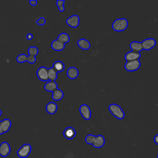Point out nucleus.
<instances>
[{
	"instance_id": "nucleus-2",
	"label": "nucleus",
	"mask_w": 158,
	"mask_h": 158,
	"mask_svg": "<svg viewBox=\"0 0 158 158\" xmlns=\"http://www.w3.org/2000/svg\"><path fill=\"white\" fill-rule=\"evenodd\" d=\"M109 110L111 114L118 119L122 120L125 117V113L123 109L118 104H111L109 106Z\"/></svg>"
},
{
	"instance_id": "nucleus-26",
	"label": "nucleus",
	"mask_w": 158,
	"mask_h": 158,
	"mask_svg": "<svg viewBox=\"0 0 158 158\" xmlns=\"http://www.w3.org/2000/svg\"><path fill=\"white\" fill-rule=\"evenodd\" d=\"M27 56L25 55V54H21L19 55L16 58V60L19 63H23L25 62H27Z\"/></svg>"
},
{
	"instance_id": "nucleus-31",
	"label": "nucleus",
	"mask_w": 158,
	"mask_h": 158,
	"mask_svg": "<svg viewBox=\"0 0 158 158\" xmlns=\"http://www.w3.org/2000/svg\"><path fill=\"white\" fill-rule=\"evenodd\" d=\"M27 39L28 40H29V41H30V40H31L32 39H33V35L31 33H28L27 35Z\"/></svg>"
},
{
	"instance_id": "nucleus-13",
	"label": "nucleus",
	"mask_w": 158,
	"mask_h": 158,
	"mask_svg": "<svg viewBox=\"0 0 158 158\" xmlns=\"http://www.w3.org/2000/svg\"><path fill=\"white\" fill-rule=\"evenodd\" d=\"M46 91L49 92H53L57 89V84L55 81H48L44 86Z\"/></svg>"
},
{
	"instance_id": "nucleus-17",
	"label": "nucleus",
	"mask_w": 158,
	"mask_h": 158,
	"mask_svg": "<svg viewBox=\"0 0 158 158\" xmlns=\"http://www.w3.org/2000/svg\"><path fill=\"white\" fill-rule=\"evenodd\" d=\"M51 46L52 49L57 51H60L65 48V44L62 43L57 40H55L52 41Z\"/></svg>"
},
{
	"instance_id": "nucleus-34",
	"label": "nucleus",
	"mask_w": 158,
	"mask_h": 158,
	"mask_svg": "<svg viewBox=\"0 0 158 158\" xmlns=\"http://www.w3.org/2000/svg\"><path fill=\"white\" fill-rule=\"evenodd\" d=\"M1 114H2V111H1V110L0 109V116L1 115Z\"/></svg>"
},
{
	"instance_id": "nucleus-30",
	"label": "nucleus",
	"mask_w": 158,
	"mask_h": 158,
	"mask_svg": "<svg viewBox=\"0 0 158 158\" xmlns=\"http://www.w3.org/2000/svg\"><path fill=\"white\" fill-rule=\"evenodd\" d=\"M30 4H31V6H35L37 4V1L36 0H30L29 1Z\"/></svg>"
},
{
	"instance_id": "nucleus-7",
	"label": "nucleus",
	"mask_w": 158,
	"mask_h": 158,
	"mask_svg": "<svg viewBox=\"0 0 158 158\" xmlns=\"http://www.w3.org/2000/svg\"><path fill=\"white\" fill-rule=\"evenodd\" d=\"M141 44H142V46H143V49L148 51V50L151 49L156 46V41L154 38H149L144 40L141 42Z\"/></svg>"
},
{
	"instance_id": "nucleus-9",
	"label": "nucleus",
	"mask_w": 158,
	"mask_h": 158,
	"mask_svg": "<svg viewBox=\"0 0 158 158\" xmlns=\"http://www.w3.org/2000/svg\"><path fill=\"white\" fill-rule=\"evenodd\" d=\"M67 24L72 28H77L80 23V18L77 15H73L66 20Z\"/></svg>"
},
{
	"instance_id": "nucleus-10",
	"label": "nucleus",
	"mask_w": 158,
	"mask_h": 158,
	"mask_svg": "<svg viewBox=\"0 0 158 158\" xmlns=\"http://www.w3.org/2000/svg\"><path fill=\"white\" fill-rule=\"evenodd\" d=\"M64 136L67 139H72L74 138L76 135V131L72 127H67L63 132Z\"/></svg>"
},
{
	"instance_id": "nucleus-16",
	"label": "nucleus",
	"mask_w": 158,
	"mask_h": 158,
	"mask_svg": "<svg viewBox=\"0 0 158 158\" xmlns=\"http://www.w3.org/2000/svg\"><path fill=\"white\" fill-rule=\"evenodd\" d=\"M57 110V105L54 102H49L46 106V110L49 114H54Z\"/></svg>"
},
{
	"instance_id": "nucleus-18",
	"label": "nucleus",
	"mask_w": 158,
	"mask_h": 158,
	"mask_svg": "<svg viewBox=\"0 0 158 158\" xmlns=\"http://www.w3.org/2000/svg\"><path fill=\"white\" fill-rule=\"evenodd\" d=\"M77 44L80 48L84 50L89 49L91 47V44L89 41L85 38L80 39L77 42Z\"/></svg>"
},
{
	"instance_id": "nucleus-11",
	"label": "nucleus",
	"mask_w": 158,
	"mask_h": 158,
	"mask_svg": "<svg viewBox=\"0 0 158 158\" xmlns=\"http://www.w3.org/2000/svg\"><path fill=\"white\" fill-rule=\"evenodd\" d=\"M141 54L139 52L135 51H129L125 55V59L127 61H131L135 60H138L140 57Z\"/></svg>"
},
{
	"instance_id": "nucleus-4",
	"label": "nucleus",
	"mask_w": 158,
	"mask_h": 158,
	"mask_svg": "<svg viewBox=\"0 0 158 158\" xmlns=\"http://www.w3.org/2000/svg\"><path fill=\"white\" fill-rule=\"evenodd\" d=\"M141 65V62L139 59L131 60V61H127L124 65V67L126 70L128 72H133L139 69Z\"/></svg>"
},
{
	"instance_id": "nucleus-15",
	"label": "nucleus",
	"mask_w": 158,
	"mask_h": 158,
	"mask_svg": "<svg viewBox=\"0 0 158 158\" xmlns=\"http://www.w3.org/2000/svg\"><path fill=\"white\" fill-rule=\"evenodd\" d=\"M0 123H1V128H2L3 133H7L9 130V129L11 127V125H12L11 121L8 118H5V119L0 121Z\"/></svg>"
},
{
	"instance_id": "nucleus-8",
	"label": "nucleus",
	"mask_w": 158,
	"mask_h": 158,
	"mask_svg": "<svg viewBox=\"0 0 158 158\" xmlns=\"http://www.w3.org/2000/svg\"><path fill=\"white\" fill-rule=\"evenodd\" d=\"M11 149L9 144L7 142L4 141L0 144V156L3 157H6L10 152Z\"/></svg>"
},
{
	"instance_id": "nucleus-33",
	"label": "nucleus",
	"mask_w": 158,
	"mask_h": 158,
	"mask_svg": "<svg viewBox=\"0 0 158 158\" xmlns=\"http://www.w3.org/2000/svg\"><path fill=\"white\" fill-rule=\"evenodd\" d=\"M3 134V132H2V128H1V123H0V135Z\"/></svg>"
},
{
	"instance_id": "nucleus-25",
	"label": "nucleus",
	"mask_w": 158,
	"mask_h": 158,
	"mask_svg": "<svg viewBox=\"0 0 158 158\" xmlns=\"http://www.w3.org/2000/svg\"><path fill=\"white\" fill-rule=\"evenodd\" d=\"M96 136L92 135V134H89L88 135H87L85 138V142L88 144H93L95 139H96Z\"/></svg>"
},
{
	"instance_id": "nucleus-23",
	"label": "nucleus",
	"mask_w": 158,
	"mask_h": 158,
	"mask_svg": "<svg viewBox=\"0 0 158 158\" xmlns=\"http://www.w3.org/2000/svg\"><path fill=\"white\" fill-rule=\"evenodd\" d=\"M57 40L58 41H59L60 42H61L62 43L65 44V43L69 42V41H70V36L66 33H60L59 35Z\"/></svg>"
},
{
	"instance_id": "nucleus-20",
	"label": "nucleus",
	"mask_w": 158,
	"mask_h": 158,
	"mask_svg": "<svg viewBox=\"0 0 158 158\" xmlns=\"http://www.w3.org/2000/svg\"><path fill=\"white\" fill-rule=\"evenodd\" d=\"M64 97V92L60 89H57L55 91L52 92V98L54 101H58L61 100Z\"/></svg>"
},
{
	"instance_id": "nucleus-27",
	"label": "nucleus",
	"mask_w": 158,
	"mask_h": 158,
	"mask_svg": "<svg viewBox=\"0 0 158 158\" xmlns=\"http://www.w3.org/2000/svg\"><path fill=\"white\" fill-rule=\"evenodd\" d=\"M65 3V1L64 0H58L56 2V5L58 7V9L60 12H63L65 9V7H64V4Z\"/></svg>"
},
{
	"instance_id": "nucleus-24",
	"label": "nucleus",
	"mask_w": 158,
	"mask_h": 158,
	"mask_svg": "<svg viewBox=\"0 0 158 158\" xmlns=\"http://www.w3.org/2000/svg\"><path fill=\"white\" fill-rule=\"evenodd\" d=\"M38 49L37 47L36 46H30L28 48V53L29 54V56H35L38 54Z\"/></svg>"
},
{
	"instance_id": "nucleus-22",
	"label": "nucleus",
	"mask_w": 158,
	"mask_h": 158,
	"mask_svg": "<svg viewBox=\"0 0 158 158\" xmlns=\"http://www.w3.org/2000/svg\"><path fill=\"white\" fill-rule=\"evenodd\" d=\"M48 74L49 80L50 81H55L57 78V72L52 67L48 69Z\"/></svg>"
},
{
	"instance_id": "nucleus-6",
	"label": "nucleus",
	"mask_w": 158,
	"mask_h": 158,
	"mask_svg": "<svg viewBox=\"0 0 158 158\" xmlns=\"http://www.w3.org/2000/svg\"><path fill=\"white\" fill-rule=\"evenodd\" d=\"M79 110L80 112V114L83 117V118L86 120H88L90 119L91 116V112L90 110V108L89 106L86 104H82L80 106Z\"/></svg>"
},
{
	"instance_id": "nucleus-14",
	"label": "nucleus",
	"mask_w": 158,
	"mask_h": 158,
	"mask_svg": "<svg viewBox=\"0 0 158 158\" xmlns=\"http://www.w3.org/2000/svg\"><path fill=\"white\" fill-rule=\"evenodd\" d=\"M104 144H105L104 137L101 135H99L96 136V139H95L93 146L96 148H101L104 145Z\"/></svg>"
},
{
	"instance_id": "nucleus-32",
	"label": "nucleus",
	"mask_w": 158,
	"mask_h": 158,
	"mask_svg": "<svg viewBox=\"0 0 158 158\" xmlns=\"http://www.w3.org/2000/svg\"><path fill=\"white\" fill-rule=\"evenodd\" d=\"M154 142L158 145V134L154 137Z\"/></svg>"
},
{
	"instance_id": "nucleus-12",
	"label": "nucleus",
	"mask_w": 158,
	"mask_h": 158,
	"mask_svg": "<svg viewBox=\"0 0 158 158\" xmlns=\"http://www.w3.org/2000/svg\"><path fill=\"white\" fill-rule=\"evenodd\" d=\"M67 75L70 79H72V80L75 79L78 77V75H79L78 70L76 67H70L67 70Z\"/></svg>"
},
{
	"instance_id": "nucleus-35",
	"label": "nucleus",
	"mask_w": 158,
	"mask_h": 158,
	"mask_svg": "<svg viewBox=\"0 0 158 158\" xmlns=\"http://www.w3.org/2000/svg\"><path fill=\"white\" fill-rule=\"evenodd\" d=\"M157 158H158V154H157Z\"/></svg>"
},
{
	"instance_id": "nucleus-3",
	"label": "nucleus",
	"mask_w": 158,
	"mask_h": 158,
	"mask_svg": "<svg viewBox=\"0 0 158 158\" xmlns=\"http://www.w3.org/2000/svg\"><path fill=\"white\" fill-rule=\"evenodd\" d=\"M31 151V146L30 144H23L17 151V156L20 158H27Z\"/></svg>"
},
{
	"instance_id": "nucleus-19",
	"label": "nucleus",
	"mask_w": 158,
	"mask_h": 158,
	"mask_svg": "<svg viewBox=\"0 0 158 158\" xmlns=\"http://www.w3.org/2000/svg\"><path fill=\"white\" fill-rule=\"evenodd\" d=\"M130 48L132 50V51L139 52L143 50V46L141 42L139 41H132L130 44Z\"/></svg>"
},
{
	"instance_id": "nucleus-5",
	"label": "nucleus",
	"mask_w": 158,
	"mask_h": 158,
	"mask_svg": "<svg viewBox=\"0 0 158 158\" xmlns=\"http://www.w3.org/2000/svg\"><path fill=\"white\" fill-rule=\"evenodd\" d=\"M48 70V69L44 66H41L38 69L36 72V75L40 80L43 81H49Z\"/></svg>"
},
{
	"instance_id": "nucleus-29",
	"label": "nucleus",
	"mask_w": 158,
	"mask_h": 158,
	"mask_svg": "<svg viewBox=\"0 0 158 158\" xmlns=\"http://www.w3.org/2000/svg\"><path fill=\"white\" fill-rule=\"evenodd\" d=\"M36 61V58L35 56H28L27 62H28L30 64H34Z\"/></svg>"
},
{
	"instance_id": "nucleus-21",
	"label": "nucleus",
	"mask_w": 158,
	"mask_h": 158,
	"mask_svg": "<svg viewBox=\"0 0 158 158\" xmlns=\"http://www.w3.org/2000/svg\"><path fill=\"white\" fill-rule=\"evenodd\" d=\"M52 68L57 72H61L65 69L64 64L60 60H57L54 62Z\"/></svg>"
},
{
	"instance_id": "nucleus-28",
	"label": "nucleus",
	"mask_w": 158,
	"mask_h": 158,
	"mask_svg": "<svg viewBox=\"0 0 158 158\" xmlns=\"http://www.w3.org/2000/svg\"><path fill=\"white\" fill-rule=\"evenodd\" d=\"M46 19L45 18L41 17L40 18H39L36 21V23L37 25H40V26H43L44 25L45 23H46Z\"/></svg>"
},
{
	"instance_id": "nucleus-1",
	"label": "nucleus",
	"mask_w": 158,
	"mask_h": 158,
	"mask_svg": "<svg viewBox=\"0 0 158 158\" xmlns=\"http://www.w3.org/2000/svg\"><path fill=\"white\" fill-rule=\"evenodd\" d=\"M128 26V20L125 18L117 19L114 21L112 25L113 30L115 31H122L127 28Z\"/></svg>"
}]
</instances>
